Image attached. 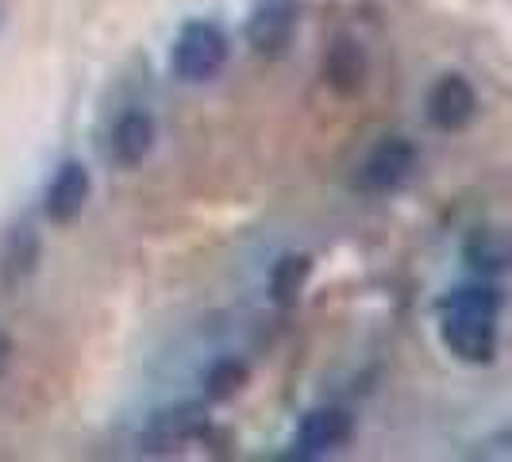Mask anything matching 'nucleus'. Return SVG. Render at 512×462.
<instances>
[{
  "label": "nucleus",
  "mask_w": 512,
  "mask_h": 462,
  "mask_svg": "<svg viewBox=\"0 0 512 462\" xmlns=\"http://www.w3.org/2000/svg\"><path fill=\"white\" fill-rule=\"evenodd\" d=\"M497 312L501 297L489 285H462L439 312V339L459 362L486 366L497 355Z\"/></svg>",
  "instance_id": "f257e3e1"
},
{
  "label": "nucleus",
  "mask_w": 512,
  "mask_h": 462,
  "mask_svg": "<svg viewBox=\"0 0 512 462\" xmlns=\"http://www.w3.org/2000/svg\"><path fill=\"white\" fill-rule=\"evenodd\" d=\"M224 62H228V39L216 24L193 20L178 31L170 51V70L181 81H208L224 70Z\"/></svg>",
  "instance_id": "f03ea898"
},
{
  "label": "nucleus",
  "mask_w": 512,
  "mask_h": 462,
  "mask_svg": "<svg viewBox=\"0 0 512 462\" xmlns=\"http://www.w3.org/2000/svg\"><path fill=\"white\" fill-rule=\"evenodd\" d=\"M412 170H416V147L401 135H389L359 162L355 189H362V193H393L397 185L409 181Z\"/></svg>",
  "instance_id": "7ed1b4c3"
},
{
  "label": "nucleus",
  "mask_w": 512,
  "mask_h": 462,
  "mask_svg": "<svg viewBox=\"0 0 512 462\" xmlns=\"http://www.w3.org/2000/svg\"><path fill=\"white\" fill-rule=\"evenodd\" d=\"M355 432L351 416L343 409H316L308 412L305 420L297 424L293 432V455L297 459H320V455H332L335 447H343Z\"/></svg>",
  "instance_id": "20e7f679"
},
{
  "label": "nucleus",
  "mask_w": 512,
  "mask_h": 462,
  "mask_svg": "<svg viewBox=\"0 0 512 462\" xmlns=\"http://www.w3.org/2000/svg\"><path fill=\"white\" fill-rule=\"evenodd\" d=\"M474 108H478L474 85L459 74L439 77L436 85H432V93H428V120L443 131L466 128V124H470V116H474Z\"/></svg>",
  "instance_id": "39448f33"
},
{
  "label": "nucleus",
  "mask_w": 512,
  "mask_h": 462,
  "mask_svg": "<svg viewBox=\"0 0 512 462\" xmlns=\"http://www.w3.org/2000/svg\"><path fill=\"white\" fill-rule=\"evenodd\" d=\"M151 147H154V120L147 112L131 108L124 116H116L112 135H108V154H112L116 166H124V170L143 166V158L151 154Z\"/></svg>",
  "instance_id": "423d86ee"
},
{
  "label": "nucleus",
  "mask_w": 512,
  "mask_h": 462,
  "mask_svg": "<svg viewBox=\"0 0 512 462\" xmlns=\"http://www.w3.org/2000/svg\"><path fill=\"white\" fill-rule=\"evenodd\" d=\"M89 189H93L89 170H85L81 162H66L51 178V185H47V216H51L54 224L77 220L85 201H89Z\"/></svg>",
  "instance_id": "0eeeda50"
},
{
  "label": "nucleus",
  "mask_w": 512,
  "mask_h": 462,
  "mask_svg": "<svg viewBox=\"0 0 512 462\" xmlns=\"http://www.w3.org/2000/svg\"><path fill=\"white\" fill-rule=\"evenodd\" d=\"M293 24H297V4L293 0H270V4H262L255 12L247 35H251V43L262 54H278L289 43Z\"/></svg>",
  "instance_id": "6e6552de"
},
{
  "label": "nucleus",
  "mask_w": 512,
  "mask_h": 462,
  "mask_svg": "<svg viewBox=\"0 0 512 462\" xmlns=\"http://www.w3.org/2000/svg\"><path fill=\"white\" fill-rule=\"evenodd\" d=\"M324 77H328V85H332L335 93H343V97H351V93L362 89V81H366V58H362V51L351 39H339V43L328 47Z\"/></svg>",
  "instance_id": "1a4fd4ad"
},
{
  "label": "nucleus",
  "mask_w": 512,
  "mask_h": 462,
  "mask_svg": "<svg viewBox=\"0 0 512 462\" xmlns=\"http://www.w3.org/2000/svg\"><path fill=\"white\" fill-rule=\"evenodd\" d=\"M308 274H312V258L301 255V251H293V255H282L278 262H274L266 289H270V297H274L278 305H289V301L305 289Z\"/></svg>",
  "instance_id": "9d476101"
},
{
  "label": "nucleus",
  "mask_w": 512,
  "mask_h": 462,
  "mask_svg": "<svg viewBox=\"0 0 512 462\" xmlns=\"http://www.w3.org/2000/svg\"><path fill=\"white\" fill-rule=\"evenodd\" d=\"M243 382H247V366H243V362H235V359H224L208 370L205 389H208V397H212V401H224V397H231Z\"/></svg>",
  "instance_id": "9b49d317"
},
{
  "label": "nucleus",
  "mask_w": 512,
  "mask_h": 462,
  "mask_svg": "<svg viewBox=\"0 0 512 462\" xmlns=\"http://www.w3.org/2000/svg\"><path fill=\"white\" fill-rule=\"evenodd\" d=\"M0 370H4V335H0Z\"/></svg>",
  "instance_id": "f8f14e48"
}]
</instances>
